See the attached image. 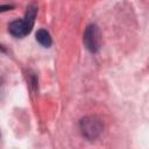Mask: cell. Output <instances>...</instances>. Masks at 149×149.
Returning <instances> with one entry per match:
<instances>
[{"label": "cell", "instance_id": "obj_4", "mask_svg": "<svg viewBox=\"0 0 149 149\" xmlns=\"http://www.w3.org/2000/svg\"><path fill=\"white\" fill-rule=\"evenodd\" d=\"M36 41L41 44V45H43V47H50L51 45V36H50V34L47 31V30H44V29H40V30H37V33H36Z\"/></svg>", "mask_w": 149, "mask_h": 149}, {"label": "cell", "instance_id": "obj_1", "mask_svg": "<svg viewBox=\"0 0 149 149\" xmlns=\"http://www.w3.org/2000/svg\"><path fill=\"white\" fill-rule=\"evenodd\" d=\"M36 16V7L34 5L27 8L26 17L23 20H14L9 23L8 30L15 37H23L28 35L34 26V20Z\"/></svg>", "mask_w": 149, "mask_h": 149}, {"label": "cell", "instance_id": "obj_2", "mask_svg": "<svg viewBox=\"0 0 149 149\" xmlns=\"http://www.w3.org/2000/svg\"><path fill=\"white\" fill-rule=\"evenodd\" d=\"M80 130L86 139L94 140L100 135L102 130V125L99 119L94 116H86L80 120Z\"/></svg>", "mask_w": 149, "mask_h": 149}, {"label": "cell", "instance_id": "obj_3", "mask_svg": "<svg viewBox=\"0 0 149 149\" xmlns=\"http://www.w3.org/2000/svg\"><path fill=\"white\" fill-rule=\"evenodd\" d=\"M84 44L91 52H97L100 49L101 37H100V30L95 24H91L86 28L84 33Z\"/></svg>", "mask_w": 149, "mask_h": 149}]
</instances>
